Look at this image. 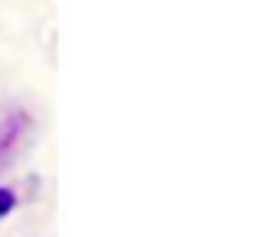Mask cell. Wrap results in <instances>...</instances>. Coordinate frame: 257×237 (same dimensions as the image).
<instances>
[{"label":"cell","instance_id":"cell-1","mask_svg":"<svg viewBox=\"0 0 257 237\" xmlns=\"http://www.w3.org/2000/svg\"><path fill=\"white\" fill-rule=\"evenodd\" d=\"M13 205H17V198H13V192H7V188H0V218H7V214L13 211Z\"/></svg>","mask_w":257,"mask_h":237}]
</instances>
